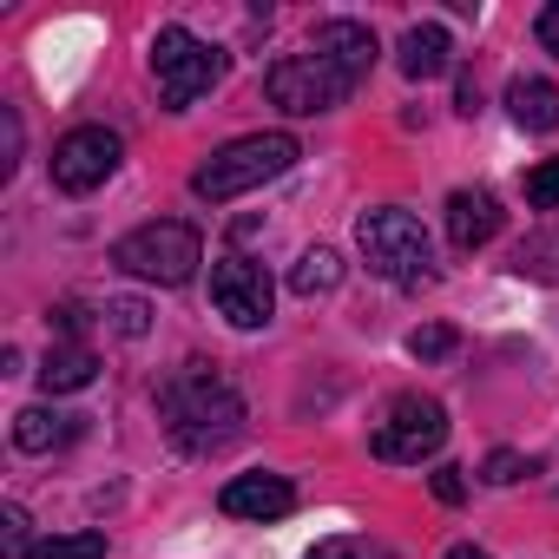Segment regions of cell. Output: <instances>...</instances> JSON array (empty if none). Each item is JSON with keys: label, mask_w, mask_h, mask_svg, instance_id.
Returning <instances> with one entry per match:
<instances>
[{"label": "cell", "mask_w": 559, "mask_h": 559, "mask_svg": "<svg viewBox=\"0 0 559 559\" xmlns=\"http://www.w3.org/2000/svg\"><path fill=\"white\" fill-rule=\"evenodd\" d=\"M369 67H376V34L362 21H323L304 53L276 60L263 73V93H270V106H284L290 119H310V112L343 106Z\"/></svg>", "instance_id": "6da1fadb"}, {"label": "cell", "mask_w": 559, "mask_h": 559, "mask_svg": "<svg viewBox=\"0 0 559 559\" xmlns=\"http://www.w3.org/2000/svg\"><path fill=\"white\" fill-rule=\"evenodd\" d=\"M158 415H165V428L185 454H224L243 435V395L224 376H211L204 362H185L178 376H165Z\"/></svg>", "instance_id": "7a4b0ae2"}, {"label": "cell", "mask_w": 559, "mask_h": 559, "mask_svg": "<svg viewBox=\"0 0 559 559\" xmlns=\"http://www.w3.org/2000/svg\"><path fill=\"white\" fill-rule=\"evenodd\" d=\"M297 158H304V152H297L290 132H250V139H230L224 152H211V158L191 171V191H198L204 204H230V198H243V191H257V185H270V178H284Z\"/></svg>", "instance_id": "3957f363"}, {"label": "cell", "mask_w": 559, "mask_h": 559, "mask_svg": "<svg viewBox=\"0 0 559 559\" xmlns=\"http://www.w3.org/2000/svg\"><path fill=\"white\" fill-rule=\"evenodd\" d=\"M112 263H119L126 276H139V284L178 290V284H191L198 263H204V237H198V224H185V217H158V224L126 230V237L112 243Z\"/></svg>", "instance_id": "277c9868"}, {"label": "cell", "mask_w": 559, "mask_h": 559, "mask_svg": "<svg viewBox=\"0 0 559 559\" xmlns=\"http://www.w3.org/2000/svg\"><path fill=\"white\" fill-rule=\"evenodd\" d=\"M356 243H362V257H369V270L376 276H389V284H428V230H421V217H408V211H395V204H382V211H362V224H356Z\"/></svg>", "instance_id": "5b68a950"}, {"label": "cell", "mask_w": 559, "mask_h": 559, "mask_svg": "<svg viewBox=\"0 0 559 559\" xmlns=\"http://www.w3.org/2000/svg\"><path fill=\"white\" fill-rule=\"evenodd\" d=\"M152 80H158V99L171 112H185L191 99H204L224 80V53L211 40H198L191 27H158V40H152Z\"/></svg>", "instance_id": "8992f818"}, {"label": "cell", "mask_w": 559, "mask_h": 559, "mask_svg": "<svg viewBox=\"0 0 559 559\" xmlns=\"http://www.w3.org/2000/svg\"><path fill=\"white\" fill-rule=\"evenodd\" d=\"M441 441H448V408H441L435 395H395V402H389V415H382V421H376V435H369L376 461H395V467L428 461Z\"/></svg>", "instance_id": "52a82bcc"}, {"label": "cell", "mask_w": 559, "mask_h": 559, "mask_svg": "<svg viewBox=\"0 0 559 559\" xmlns=\"http://www.w3.org/2000/svg\"><path fill=\"white\" fill-rule=\"evenodd\" d=\"M211 304H217V317L230 330H263L270 323V304H276L270 270L250 263V257H217L211 263Z\"/></svg>", "instance_id": "ba28073f"}, {"label": "cell", "mask_w": 559, "mask_h": 559, "mask_svg": "<svg viewBox=\"0 0 559 559\" xmlns=\"http://www.w3.org/2000/svg\"><path fill=\"white\" fill-rule=\"evenodd\" d=\"M119 132H106V126H73L60 145H53V185L60 191H73V198H86V191H99L112 171H119Z\"/></svg>", "instance_id": "9c48e42d"}, {"label": "cell", "mask_w": 559, "mask_h": 559, "mask_svg": "<svg viewBox=\"0 0 559 559\" xmlns=\"http://www.w3.org/2000/svg\"><path fill=\"white\" fill-rule=\"evenodd\" d=\"M217 507H224L230 520H284V513L297 507V487H290L284 474H237V480H224Z\"/></svg>", "instance_id": "30bf717a"}, {"label": "cell", "mask_w": 559, "mask_h": 559, "mask_svg": "<svg viewBox=\"0 0 559 559\" xmlns=\"http://www.w3.org/2000/svg\"><path fill=\"white\" fill-rule=\"evenodd\" d=\"M493 230H500L493 191H454L448 198V237H454V250H480V243H493Z\"/></svg>", "instance_id": "8fae6325"}, {"label": "cell", "mask_w": 559, "mask_h": 559, "mask_svg": "<svg viewBox=\"0 0 559 559\" xmlns=\"http://www.w3.org/2000/svg\"><path fill=\"white\" fill-rule=\"evenodd\" d=\"M80 435H86V415H60V408H21L14 415V448L21 454H53Z\"/></svg>", "instance_id": "7c38bea8"}, {"label": "cell", "mask_w": 559, "mask_h": 559, "mask_svg": "<svg viewBox=\"0 0 559 559\" xmlns=\"http://www.w3.org/2000/svg\"><path fill=\"white\" fill-rule=\"evenodd\" d=\"M507 112H513V126L520 132H552L559 126V86L552 80H513L507 86Z\"/></svg>", "instance_id": "4fadbf2b"}, {"label": "cell", "mask_w": 559, "mask_h": 559, "mask_svg": "<svg viewBox=\"0 0 559 559\" xmlns=\"http://www.w3.org/2000/svg\"><path fill=\"white\" fill-rule=\"evenodd\" d=\"M448 60H454V40H448V27H408L402 34V73L408 80H435V73H448Z\"/></svg>", "instance_id": "5bb4252c"}, {"label": "cell", "mask_w": 559, "mask_h": 559, "mask_svg": "<svg viewBox=\"0 0 559 559\" xmlns=\"http://www.w3.org/2000/svg\"><path fill=\"white\" fill-rule=\"evenodd\" d=\"M93 376H99V362H93L86 343H60V349H47V362H40V389H47V395H73V389H86Z\"/></svg>", "instance_id": "9a60e30c"}, {"label": "cell", "mask_w": 559, "mask_h": 559, "mask_svg": "<svg viewBox=\"0 0 559 559\" xmlns=\"http://www.w3.org/2000/svg\"><path fill=\"white\" fill-rule=\"evenodd\" d=\"M336 284H343V257H336V250H323V243H317V250H304V257H297V270H290V290H297V297H330Z\"/></svg>", "instance_id": "2e32d148"}, {"label": "cell", "mask_w": 559, "mask_h": 559, "mask_svg": "<svg viewBox=\"0 0 559 559\" xmlns=\"http://www.w3.org/2000/svg\"><path fill=\"white\" fill-rule=\"evenodd\" d=\"M27 559H106V533H67V539H34Z\"/></svg>", "instance_id": "e0dca14e"}, {"label": "cell", "mask_w": 559, "mask_h": 559, "mask_svg": "<svg viewBox=\"0 0 559 559\" xmlns=\"http://www.w3.org/2000/svg\"><path fill=\"white\" fill-rule=\"evenodd\" d=\"M408 356H415V362H441V356H454V330H448V323H421V330L408 336Z\"/></svg>", "instance_id": "ac0fdd59"}, {"label": "cell", "mask_w": 559, "mask_h": 559, "mask_svg": "<svg viewBox=\"0 0 559 559\" xmlns=\"http://www.w3.org/2000/svg\"><path fill=\"white\" fill-rule=\"evenodd\" d=\"M526 204H533V211H552V204H559V158H546V165L526 171Z\"/></svg>", "instance_id": "d6986e66"}, {"label": "cell", "mask_w": 559, "mask_h": 559, "mask_svg": "<svg viewBox=\"0 0 559 559\" xmlns=\"http://www.w3.org/2000/svg\"><path fill=\"white\" fill-rule=\"evenodd\" d=\"M0 546H8V559H27L34 546H27V507H0Z\"/></svg>", "instance_id": "ffe728a7"}, {"label": "cell", "mask_w": 559, "mask_h": 559, "mask_svg": "<svg viewBox=\"0 0 559 559\" xmlns=\"http://www.w3.org/2000/svg\"><path fill=\"white\" fill-rule=\"evenodd\" d=\"M310 559H395L389 546H376V539H323Z\"/></svg>", "instance_id": "44dd1931"}, {"label": "cell", "mask_w": 559, "mask_h": 559, "mask_svg": "<svg viewBox=\"0 0 559 559\" xmlns=\"http://www.w3.org/2000/svg\"><path fill=\"white\" fill-rule=\"evenodd\" d=\"M106 323L119 330V336H145L152 323H145V304H132V297H112L106 304Z\"/></svg>", "instance_id": "7402d4cb"}, {"label": "cell", "mask_w": 559, "mask_h": 559, "mask_svg": "<svg viewBox=\"0 0 559 559\" xmlns=\"http://www.w3.org/2000/svg\"><path fill=\"white\" fill-rule=\"evenodd\" d=\"M14 165H21V119L14 106H0V178H14Z\"/></svg>", "instance_id": "603a6c76"}, {"label": "cell", "mask_w": 559, "mask_h": 559, "mask_svg": "<svg viewBox=\"0 0 559 559\" xmlns=\"http://www.w3.org/2000/svg\"><path fill=\"white\" fill-rule=\"evenodd\" d=\"M480 474H487V480H493V487H513V480H520V474H526V461H520V454H513V448H493V454H487V467H480Z\"/></svg>", "instance_id": "cb8c5ba5"}, {"label": "cell", "mask_w": 559, "mask_h": 559, "mask_svg": "<svg viewBox=\"0 0 559 559\" xmlns=\"http://www.w3.org/2000/svg\"><path fill=\"white\" fill-rule=\"evenodd\" d=\"M435 500H441V507H461V500H467L461 467H435Z\"/></svg>", "instance_id": "d4e9b609"}, {"label": "cell", "mask_w": 559, "mask_h": 559, "mask_svg": "<svg viewBox=\"0 0 559 559\" xmlns=\"http://www.w3.org/2000/svg\"><path fill=\"white\" fill-rule=\"evenodd\" d=\"M533 34H539V47H546V53H559V0H552V8H539Z\"/></svg>", "instance_id": "484cf974"}, {"label": "cell", "mask_w": 559, "mask_h": 559, "mask_svg": "<svg viewBox=\"0 0 559 559\" xmlns=\"http://www.w3.org/2000/svg\"><path fill=\"white\" fill-rule=\"evenodd\" d=\"M474 106H480V86H474V73H467V80H461V112L474 119Z\"/></svg>", "instance_id": "4316f807"}, {"label": "cell", "mask_w": 559, "mask_h": 559, "mask_svg": "<svg viewBox=\"0 0 559 559\" xmlns=\"http://www.w3.org/2000/svg\"><path fill=\"white\" fill-rule=\"evenodd\" d=\"M448 559H487V552H480V546H454Z\"/></svg>", "instance_id": "83f0119b"}]
</instances>
